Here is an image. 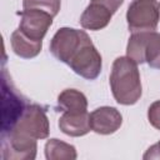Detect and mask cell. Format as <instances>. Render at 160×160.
Masks as SVG:
<instances>
[{
    "instance_id": "18",
    "label": "cell",
    "mask_w": 160,
    "mask_h": 160,
    "mask_svg": "<svg viewBox=\"0 0 160 160\" xmlns=\"http://www.w3.org/2000/svg\"><path fill=\"white\" fill-rule=\"evenodd\" d=\"M148 120L158 130H160V100L154 101L148 109Z\"/></svg>"
},
{
    "instance_id": "7",
    "label": "cell",
    "mask_w": 160,
    "mask_h": 160,
    "mask_svg": "<svg viewBox=\"0 0 160 160\" xmlns=\"http://www.w3.org/2000/svg\"><path fill=\"white\" fill-rule=\"evenodd\" d=\"M85 34L86 32L84 30H78L74 28L59 29L50 41V52L59 61L69 64L71 56L79 49Z\"/></svg>"
},
{
    "instance_id": "19",
    "label": "cell",
    "mask_w": 160,
    "mask_h": 160,
    "mask_svg": "<svg viewBox=\"0 0 160 160\" xmlns=\"http://www.w3.org/2000/svg\"><path fill=\"white\" fill-rule=\"evenodd\" d=\"M144 159H160V140L148 149Z\"/></svg>"
},
{
    "instance_id": "1",
    "label": "cell",
    "mask_w": 160,
    "mask_h": 160,
    "mask_svg": "<svg viewBox=\"0 0 160 160\" xmlns=\"http://www.w3.org/2000/svg\"><path fill=\"white\" fill-rule=\"evenodd\" d=\"M110 88L114 99L121 105H134L142 94L138 64L128 56L114 60L110 72Z\"/></svg>"
},
{
    "instance_id": "9",
    "label": "cell",
    "mask_w": 160,
    "mask_h": 160,
    "mask_svg": "<svg viewBox=\"0 0 160 160\" xmlns=\"http://www.w3.org/2000/svg\"><path fill=\"white\" fill-rule=\"evenodd\" d=\"M122 116L120 111L112 106H100L90 114L91 130L100 135H110L120 129Z\"/></svg>"
},
{
    "instance_id": "16",
    "label": "cell",
    "mask_w": 160,
    "mask_h": 160,
    "mask_svg": "<svg viewBox=\"0 0 160 160\" xmlns=\"http://www.w3.org/2000/svg\"><path fill=\"white\" fill-rule=\"evenodd\" d=\"M145 62L152 68L160 70V34L156 31L151 32V36L148 42Z\"/></svg>"
},
{
    "instance_id": "8",
    "label": "cell",
    "mask_w": 160,
    "mask_h": 160,
    "mask_svg": "<svg viewBox=\"0 0 160 160\" xmlns=\"http://www.w3.org/2000/svg\"><path fill=\"white\" fill-rule=\"evenodd\" d=\"M52 19L54 16L46 11L38 9H24L20 12L19 30L32 40L42 41L52 24Z\"/></svg>"
},
{
    "instance_id": "6",
    "label": "cell",
    "mask_w": 160,
    "mask_h": 160,
    "mask_svg": "<svg viewBox=\"0 0 160 160\" xmlns=\"http://www.w3.org/2000/svg\"><path fill=\"white\" fill-rule=\"evenodd\" d=\"M11 130L29 135L36 140L46 139L50 131L48 115L40 105H26Z\"/></svg>"
},
{
    "instance_id": "14",
    "label": "cell",
    "mask_w": 160,
    "mask_h": 160,
    "mask_svg": "<svg viewBox=\"0 0 160 160\" xmlns=\"http://www.w3.org/2000/svg\"><path fill=\"white\" fill-rule=\"evenodd\" d=\"M152 31H144V32H131L129 38L128 46H126V56L134 60L136 64L145 62L146 48L149 39Z\"/></svg>"
},
{
    "instance_id": "12",
    "label": "cell",
    "mask_w": 160,
    "mask_h": 160,
    "mask_svg": "<svg viewBox=\"0 0 160 160\" xmlns=\"http://www.w3.org/2000/svg\"><path fill=\"white\" fill-rule=\"evenodd\" d=\"M12 51L22 59H32L38 56L42 48V41H36L28 38L19 29H16L10 38Z\"/></svg>"
},
{
    "instance_id": "2",
    "label": "cell",
    "mask_w": 160,
    "mask_h": 160,
    "mask_svg": "<svg viewBox=\"0 0 160 160\" xmlns=\"http://www.w3.org/2000/svg\"><path fill=\"white\" fill-rule=\"evenodd\" d=\"M160 20L158 0H132L126 11V21L131 32L155 31Z\"/></svg>"
},
{
    "instance_id": "5",
    "label": "cell",
    "mask_w": 160,
    "mask_h": 160,
    "mask_svg": "<svg viewBox=\"0 0 160 160\" xmlns=\"http://www.w3.org/2000/svg\"><path fill=\"white\" fill-rule=\"evenodd\" d=\"M122 2L124 0H90L80 16V25L94 31L106 28Z\"/></svg>"
},
{
    "instance_id": "11",
    "label": "cell",
    "mask_w": 160,
    "mask_h": 160,
    "mask_svg": "<svg viewBox=\"0 0 160 160\" xmlns=\"http://www.w3.org/2000/svg\"><path fill=\"white\" fill-rule=\"evenodd\" d=\"M60 130L69 136H84L90 130V114L88 111L82 112H62L59 119Z\"/></svg>"
},
{
    "instance_id": "15",
    "label": "cell",
    "mask_w": 160,
    "mask_h": 160,
    "mask_svg": "<svg viewBox=\"0 0 160 160\" xmlns=\"http://www.w3.org/2000/svg\"><path fill=\"white\" fill-rule=\"evenodd\" d=\"M45 158L48 160H75L76 149L59 139H50L45 144Z\"/></svg>"
},
{
    "instance_id": "17",
    "label": "cell",
    "mask_w": 160,
    "mask_h": 160,
    "mask_svg": "<svg viewBox=\"0 0 160 160\" xmlns=\"http://www.w3.org/2000/svg\"><path fill=\"white\" fill-rule=\"evenodd\" d=\"M60 0H22L24 9H38L49 12L52 16H56L60 10Z\"/></svg>"
},
{
    "instance_id": "3",
    "label": "cell",
    "mask_w": 160,
    "mask_h": 160,
    "mask_svg": "<svg viewBox=\"0 0 160 160\" xmlns=\"http://www.w3.org/2000/svg\"><path fill=\"white\" fill-rule=\"evenodd\" d=\"M68 65L75 74L86 80H94L100 75L102 68L101 55L88 34H85L79 49L71 56Z\"/></svg>"
},
{
    "instance_id": "10",
    "label": "cell",
    "mask_w": 160,
    "mask_h": 160,
    "mask_svg": "<svg viewBox=\"0 0 160 160\" xmlns=\"http://www.w3.org/2000/svg\"><path fill=\"white\" fill-rule=\"evenodd\" d=\"M26 104L14 90H8L5 81H2V121L1 132L10 131L22 114Z\"/></svg>"
},
{
    "instance_id": "13",
    "label": "cell",
    "mask_w": 160,
    "mask_h": 160,
    "mask_svg": "<svg viewBox=\"0 0 160 160\" xmlns=\"http://www.w3.org/2000/svg\"><path fill=\"white\" fill-rule=\"evenodd\" d=\"M62 112H82L88 111L86 96L76 89H65L58 96V108Z\"/></svg>"
},
{
    "instance_id": "4",
    "label": "cell",
    "mask_w": 160,
    "mask_h": 160,
    "mask_svg": "<svg viewBox=\"0 0 160 160\" xmlns=\"http://www.w3.org/2000/svg\"><path fill=\"white\" fill-rule=\"evenodd\" d=\"M36 139L15 130L1 132L2 159L32 160L36 158Z\"/></svg>"
}]
</instances>
